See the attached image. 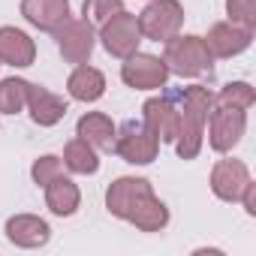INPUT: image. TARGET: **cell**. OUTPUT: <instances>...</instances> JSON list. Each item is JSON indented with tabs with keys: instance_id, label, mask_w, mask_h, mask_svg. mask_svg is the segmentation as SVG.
<instances>
[{
	"instance_id": "cell-1",
	"label": "cell",
	"mask_w": 256,
	"mask_h": 256,
	"mask_svg": "<svg viewBox=\"0 0 256 256\" xmlns=\"http://www.w3.org/2000/svg\"><path fill=\"white\" fill-rule=\"evenodd\" d=\"M172 96H175L178 112H181V130H178V139L172 145H175L181 160H196L199 151H202V136H205L208 114L214 108V94L208 88H202V84H190V88L175 90Z\"/></svg>"
},
{
	"instance_id": "cell-2",
	"label": "cell",
	"mask_w": 256,
	"mask_h": 256,
	"mask_svg": "<svg viewBox=\"0 0 256 256\" xmlns=\"http://www.w3.org/2000/svg\"><path fill=\"white\" fill-rule=\"evenodd\" d=\"M163 46H166L163 48V64L169 66V72H175L181 78H199V76L211 72V66H214V58H211L202 36H193V34L181 36L178 34V36L166 40Z\"/></svg>"
},
{
	"instance_id": "cell-3",
	"label": "cell",
	"mask_w": 256,
	"mask_h": 256,
	"mask_svg": "<svg viewBox=\"0 0 256 256\" xmlns=\"http://www.w3.org/2000/svg\"><path fill=\"white\" fill-rule=\"evenodd\" d=\"M124 163L133 166H148L160 154V139L148 130L142 120H126L114 133V148H112Z\"/></svg>"
},
{
	"instance_id": "cell-4",
	"label": "cell",
	"mask_w": 256,
	"mask_h": 256,
	"mask_svg": "<svg viewBox=\"0 0 256 256\" xmlns=\"http://www.w3.org/2000/svg\"><path fill=\"white\" fill-rule=\"evenodd\" d=\"M136 18H139L142 40L166 42V40H172V36L181 34L184 6H181V0H151V4H148Z\"/></svg>"
},
{
	"instance_id": "cell-5",
	"label": "cell",
	"mask_w": 256,
	"mask_h": 256,
	"mask_svg": "<svg viewBox=\"0 0 256 256\" xmlns=\"http://www.w3.org/2000/svg\"><path fill=\"white\" fill-rule=\"evenodd\" d=\"M96 40L100 46L106 48V54L124 60L130 58L133 52H139V42H142V30H139V18L133 12H114L102 28H96Z\"/></svg>"
},
{
	"instance_id": "cell-6",
	"label": "cell",
	"mask_w": 256,
	"mask_h": 256,
	"mask_svg": "<svg viewBox=\"0 0 256 256\" xmlns=\"http://www.w3.org/2000/svg\"><path fill=\"white\" fill-rule=\"evenodd\" d=\"M169 76L172 72L163 64V58L145 54V52H133L120 64V78H124L126 88H133V90H160V88H166Z\"/></svg>"
},
{
	"instance_id": "cell-7",
	"label": "cell",
	"mask_w": 256,
	"mask_h": 256,
	"mask_svg": "<svg viewBox=\"0 0 256 256\" xmlns=\"http://www.w3.org/2000/svg\"><path fill=\"white\" fill-rule=\"evenodd\" d=\"M247 130V112L235 106H214L208 114V145L217 154H229Z\"/></svg>"
},
{
	"instance_id": "cell-8",
	"label": "cell",
	"mask_w": 256,
	"mask_h": 256,
	"mask_svg": "<svg viewBox=\"0 0 256 256\" xmlns=\"http://www.w3.org/2000/svg\"><path fill=\"white\" fill-rule=\"evenodd\" d=\"M54 40H58V52L66 64L78 66V64H88L90 54H94V46H96V30L84 22V18H66L58 30H54Z\"/></svg>"
},
{
	"instance_id": "cell-9",
	"label": "cell",
	"mask_w": 256,
	"mask_h": 256,
	"mask_svg": "<svg viewBox=\"0 0 256 256\" xmlns=\"http://www.w3.org/2000/svg\"><path fill=\"white\" fill-rule=\"evenodd\" d=\"M142 124L163 142H175L178 139V130H181V112H178V102L172 94L166 96H151L145 100L142 106Z\"/></svg>"
},
{
	"instance_id": "cell-10",
	"label": "cell",
	"mask_w": 256,
	"mask_h": 256,
	"mask_svg": "<svg viewBox=\"0 0 256 256\" xmlns=\"http://www.w3.org/2000/svg\"><path fill=\"white\" fill-rule=\"evenodd\" d=\"M202 40H205L214 60L217 58H235V54L250 48L253 30H247V28H241L235 22H217V24L208 28V36H202Z\"/></svg>"
},
{
	"instance_id": "cell-11",
	"label": "cell",
	"mask_w": 256,
	"mask_h": 256,
	"mask_svg": "<svg viewBox=\"0 0 256 256\" xmlns=\"http://www.w3.org/2000/svg\"><path fill=\"white\" fill-rule=\"evenodd\" d=\"M250 181V169L244 160H217L211 169V193L223 202H238Z\"/></svg>"
},
{
	"instance_id": "cell-12",
	"label": "cell",
	"mask_w": 256,
	"mask_h": 256,
	"mask_svg": "<svg viewBox=\"0 0 256 256\" xmlns=\"http://www.w3.org/2000/svg\"><path fill=\"white\" fill-rule=\"evenodd\" d=\"M6 238L10 244L22 247V250H36V247H46L48 238H52V226L36 217V214H12L6 220Z\"/></svg>"
},
{
	"instance_id": "cell-13",
	"label": "cell",
	"mask_w": 256,
	"mask_h": 256,
	"mask_svg": "<svg viewBox=\"0 0 256 256\" xmlns=\"http://www.w3.org/2000/svg\"><path fill=\"white\" fill-rule=\"evenodd\" d=\"M151 190H154V187H151V181H148V178H136V175L114 178V181L108 184V190H106V208H108V214H112V217L124 220V217H126V211L133 208V202H136L139 196L151 193Z\"/></svg>"
},
{
	"instance_id": "cell-14",
	"label": "cell",
	"mask_w": 256,
	"mask_h": 256,
	"mask_svg": "<svg viewBox=\"0 0 256 256\" xmlns=\"http://www.w3.org/2000/svg\"><path fill=\"white\" fill-rule=\"evenodd\" d=\"M22 16L30 28L54 34L70 18V0H22Z\"/></svg>"
},
{
	"instance_id": "cell-15",
	"label": "cell",
	"mask_w": 256,
	"mask_h": 256,
	"mask_svg": "<svg viewBox=\"0 0 256 256\" xmlns=\"http://www.w3.org/2000/svg\"><path fill=\"white\" fill-rule=\"evenodd\" d=\"M24 108L30 112V120L36 126H54L66 114V100L58 96V94H52L42 84H30L28 88V106Z\"/></svg>"
},
{
	"instance_id": "cell-16",
	"label": "cell",
	"mask_w": 256,
	"mask_h": 256,
	"mask_svg": "<svg viewBox=\"0 0 256 256\" xmlns=\"http://www.w3.org/2000/svg\"><path fill=\"white\" fill-rule=\"evenodd\" d=\"M124 220L133 223L139 232H163L166 223H169V208H166V202L157 199L154 190H151V193H145V196H139V199L133 202V208L126 211Z\"/></svg>"
},
{
	"instance_id": "cell-17",
	"label": "cell",
	"mask_w": 256,
	"mask_h": 256,
	"mask_svg": "<svg viewBox=\"0 0 256 256\" xmlns=\"http://www.w3.org/2000/svg\"><path fill=\"white\" fill-rule=\"evenodd\" d=\"M36 60V42L18 28H0V64L30 66Z\"/></svg>"
},
{
	"instance_id": "cell-18",
	"label": "cell",
	"mask_w": 256,
	"mask_h": 256,
	"mask_svg": "<svg viewBox=\"0 0 256 256\" xmlns=\"http://www.w3.org/2000/svg\"><path fill=\"white\" fill-rule=\"evenodd\" d=\"M114 133H118V126L102 112H88L76 124V136L84 139L88 145H94L96 151H112L114 148Z\"/></svg>"
},
{
	"instance_id": "cell-19",
	"label": "cell",
	"mask_w": 256,
	"mask_h": 256,
	"mask_svg": "<svg viewBox=\"0 0 256 256\" xmlns=\"http://www.w3.org/2000/svg\"><path fill=\"white\" fill-rule=\"evenodd\" d=\"M66 90L72 100L78 102H96L102 94H106V76L96 70V66H88V64H78L70 78H66Z\"/></svg>"
},
{
	"instance_id": "cell-20",
	"label": "cell",
	"mask_w": 256,
	"mask_h": 256,
	"mask_svg": "<svg viewBox=\"0 0 256 256\" xmlns=\"http://www.w3.org/2000/svg\"><path fill=\"white\" fill-rule=\"evenodd\" d=\"M46 205L54 217H72L82 205V193H78V184L72 178H64L58 175L54 181L46 184Z\"/></svg>"
},
{
	"instance_id": "cell-21",
	"label": "cell",
	"mask_w": 256,
	"mask_h": 256,
	"mask_svg": "<svg viewBox=\"0 0 256 256\" xmlns=\"http://www.w3.org/2000/svg\"><path fill=\"white\" fill-rule=\"evenodd\" d=\"M64 166H66L72 175H94V172L100 169L96 148L76 136V139L66 142V148H64Z\"/></svg>"
},
{
	"instance_id": "cell-22",
	"label": "cell",
	"mask_w": 256,
	"mask_h": 256,
	"mask_svg": "<svg viewBox=\"0 0 256 256\" xmlns=\"http://www.w3.org/2000/svg\"><path fill=\"white\" fill-rule=\"evenodd\" d=\"M28 88H30V82L18 78V76L0 82V114H18V112H24V106H28Z\"/></svg>"
},
{
	"instance_id": "cell-23",
	"label": "cell",
	"mask_w": 256,
	"mask_h": 256,
	"mask_svg": "<svg viewBox=\"0 0 256 256\" xmlns=\"http://www.w3.org/2000/svg\"><path fill=\"white\" fill-rule=\"evenodd\" d=\"M256 102V90L247 82H229L220 88V94L214 96V106H235V108H253Z\"/></svg>"
},
{
	"instance_id": "cell-24",
	"label": "cell",
	"mask_w": 256,
	"mask_h": 256,
	"mask_svg": "<svg viewBox=\"0 0 256 256\" xmlns=\"http://www.w3.org/2000/svg\"><path fill=\"white\" fill-rule=\"evenodd\" d=\"M120 10H124V0H84L82 4V18L96 30Z\"/></svg>"
},
{
	"instance_id": "cell-25",
	"label": "cell",
	"mask_w": 256,
	"mask_h": 256,
	"mask_svg": "<svg viewBox=\"0 0 256 256\" xmlns=\"http://www.w3.org/2000/svg\"><path fill=\"white\" fill-rule=\"evenodd\" d=\"M58 175H64V160L54 157V154H42L40 160H34L30 166V178L36 187H46L48 181H54Z\"/></svg>"
},
{
	"instance_id": "cell-26",
	"label": "cell",
	"mask_w": 256,
	"mask_h": 256,
	"mask_svg": "<svg viewBox=\"0 0 256 256\" xmlns=\"http://www.w3.org/2000/svg\"><path fill=\"white\" fill-rule=\"evenodd\" d=\"M226 16L229 22L256 30V0H226Z\"/></svg>"
},
{
	"instance_id": "cell-27",
	"label": "cell",
	"mask_w": 256,
	"mask_h": 256,
	"mask_svg": "<svg viewBox=\"0 0 256 256\" xmlns=\"http://www.w3.org/2000/svg\"><path fill=\"white\" fill-rule=\"evenodd\" d=\"M238 202L244 205V211H247L250 217H256V181H253V178L247 181V187H244V193H241Z\"/></svg>"
}]
</instances>
